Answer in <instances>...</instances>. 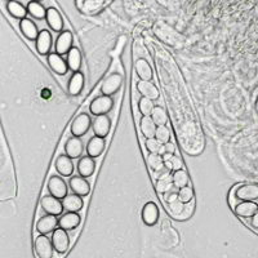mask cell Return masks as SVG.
I'll list each match as a JSON object with an SVG mask.
<instances>
[{"instance_id":"cell-11","label":"cell","mask_w":258,"mask_h":258,"mask_svg":"<svg viewBox=\"0 0 258 258\" xmlns=\"http://www.w3.org/2000/svg\"><path fill=\"white\" fill-rule=\"evenodd\" d=\"M53 38L48 30H42L35 40V48L40 56H49L52 49Z\"/></svg>"},{"instance_id":"cell-26","label":"cell","mask_w":258,"mask_h":258,"mask_svg":"<svg viewBox=\"0 0 258 258\" xmlns=\"http://www.w3.org/2000/svg\"><path fill=\"white\" fill-rule=\"evenodd\" d=\"M62 206H63V210H66V212H70V213L80 212L84 206L83 198L75 195V194H70V195H67L66 198L62 200Z\"/></svg>"},{"instance_id":"cell-38","label":"cell","mask_w":258,"mask_h":258,"mask_svg":"<svg viewBox=\"0 0 258 258\" xmlns=\"http://www.w3.org/2000/svg\"><path fill=\"white\" fill-rule=\"evenodd\" d=\"M172 186H173V182L169 181L168 178L161 177L160 180L156 181V190L161 194H165V192H171L172 191Z\"/></svg>"},{"instance_id":"cell-19","label":"cell","mask_w":258,"mask_h":258,"mask_svg":"<svg viewBox=\"0 0 258 258\" xmlns=\"http://www.w3.org/2000/svg\"><path fill=\"white\" fill-rule=\"evenodd\" d=\"M84 84H85V77H84V74L81 71L79 73H74L71 75L69 84H67V91L70 93V96L73 97H77L79 94L83 92Z\"/></svg>"},{"instance_id":"cell-4","label":"cell","mask_w":258,"mask_h":258,"mask_svg":"<svg viewBox=\"0 0 258 258\" xmlns=\"http://www.w3.org/2000/svg\"><path fill=\"white\" fill-rule=\"evenodd\" d=\"M47 188H48L49 195L54 196L56 199L61 200V202L69 195V194H67L66 181H65L63 178L58 177V176H52V177L49 178Z\"/></svg>"},{"instance_id":"cell-8","label":"cell","mask_w":258,"mask_h":258,"mask_svg":"<svg viewBox=\"0 0 258 258\" xmlns=\"http://www.w3.org/2000/svg\"><path fill=\"white\" fill-rule=\"evenodd\" d=\"M52 244L57 253H59V255L66 253L70 247V236L67 234V231L59 229V227L56 229L52 234Z\"/></svg>"},{"instance_id":"cell-41","label":"cell","mask_w":258,"mask_h":258,"mask_svg":"<svg viewBox=\"0 0 258 258\" xmlns=\"http://www.w3.org/2000/svg\"><path fill=\"white\" fill-rule=\"evenodd\" d=\"M183 203L180 202V199L175 200V202L169 203V209H171V212L173 213V214H180V213L183 210Z\"/></svg>"},{"instance_id":"cell-40","label":"cell","mask_w":258,"mask_h":258,"mask_svg":"<svg viewBox=\"0 0 258 258\" xmlns=\"http://www.w3.org/2000/svg\"><path fill=\"white\" fill-rule=\"evenodd\" d=\"M182 160L180 159L178 156H176V155H173V156L169 159L168 161H165V167L168 168V169H171V171H181L182 169Z\"/></svg>"},{"instance_id":"cell-27","label":"cell","mask_w":258,"mask_h":258,"mask_svg":"<svg viewBox=\"0 0 258 258\" xmlns=\"http://www.w3.org/2000/svg\"><path fill=\"white\" fill-rule=\"evenodd\" d=\"M66 62L67 66H69V70H71L73 73H79L81 69V63H83L80 49L77 47H73L70 52L67 53Z\"/></svg>"},{"instance_id":"cell-10","label":"cell","mask_w":258,"mask_h":258,"mask_svg":"<svg viewBox=\"0 0 258 258\" xmlns=\"http://www.w3.org/2000/svg\"><path fill=\"white\" fill-rule=\"evenodd\" d=\"M92 129H93L94 136L105 140L111 129V120L107 115L96 116L92 122Z\"/></svg>"},{"instance_id":"cell-24","label":"cell","mask_w":258,"mask_h":258,"mask_svg":"<svg viewBox=\"0 0 258 258\" xmlns=\"http://www.w3.org/2000/svg\"><path fill=\"white\" fill-rule=\"evenodd\" d=\"M137 91L140 92V94L142 97L149 98L151 101H155L159 98V89L156 88V85L151 81H143L140 80L137 83Z\"/></svg>"},{"instance_id":"cell-39","label":"cell","mask_w":258,"mask_h":258,"mask_svg":"<svg viewBox=\"0 0 258 258\" xmlns=\"http://www.w3.org/2000/svg\"><path fill=\"white\" fill-rule=\"evenodd\" d=\"M146 149L150 154H160L163 150V145L156 138H150L146 140Z\"/></svg>"},{"instance_id":"cell-31","label":"cell","mask_w":258,"mask_h":258,"mask_svg":"<svg viewBox=\"0 0 258 258\" xmlns=\"http://www.w3.org/2000/svg\"><path fill=\"white\" fill-rule=\"evenodd\" d=\"M7 11L8 13L11 14L13 18H17V20H24L27 16V9L25 7L24 4L20 3V1H8L7 3Z\"/></svg>"},{"instance_id":"cell-25","label":"cell","mask_w":258,"mask_h":258,"mask_svg":"<svg viewBox=\"0 0 258 258\" xmlns=\"http://www.w3.org/2000/svg\"><path fill=\"white\" fill-rule=\"evenodd\" d=\"M94 171H96V160L89 156L80 157V160L77 161V172L80 177L89 178L93 176Z\"/></svg>"},{"instance_id":"cell-32","label":"cell","mask_w":258,"mask_h":258,"mask_svg":"<svg viewBox=\"0 0 258 258\" xmlns=\"http://www.w3.org/2000/svg\"><path fill=\"white\" fill-rule=\"evenodd\" d=\"M172 182H173V186L180 188L187 187L188 182H190V177H188L187 172L181 169V171L173 172V176H172Z\"/></svg>"},{"instance_id":"cell-18","label":"cell","mask_w":258,"mask_h":258,"mask_svg":"<svg viewBox=\"0 0 258 258\" xmlns=\"http://www.w3.org/2000/svg\"><path fill=\"white\" fill-rule=\"evenodd\" d=\"M84 151L83 141L80 138H75L70 137L65 143V155L70 157V159H77L81 156Z\"/></svg>"},{"instance_id":"cell-12","label":"cell","mask_w":258,"mask_h":258,"mask_svg":"<svg viewBox=\"0 0 258 258\" xmlns=\"http://www.w3.org/2000/svg\"><path fill=\"white\" fill-rule=\"evenodd\" d=\"M69 186H70L73 194L80 196V198L89 195V192H91L89 182L80 176H73L69 181Z\"/></svg>"},{"instance_id":"cell-36","label":"cell","mask_w":258,"mask_h":258,"mask_svg":"<svg viewBox=\"0 0 258 258\" xmlns=\"http://www.w3.org/2000/svg\"><path fill=\"white\" fill-rule=\"evenodd\" d=\"M155 138H156L161 145L171 142V130L167 126L157 127L156 132H155Z\"/></svg>"},{"instance_id":"cell-16","label":"cell","mask_w":258,"mask_h":258,"mask_svg":"<svg viewBox=\"0 0 258 258\" xmlns=\"http://www.w3.org/2000/svg\"><path fill=\"white\" fill-rule=\"evenodd\" d=\"M80 221L81 218L79 213L66 212L58 220V227L65 231H73L80 225Z\"/></svg>"},{"instance_id":"cell-7","label":"cell","mask_w":258,"mask_h":258,"mask_svg":"<svg viewBox=\"0 0 258 258\" xmlns=\"http://www.w3.org/2000/svg\"><path fill=\"white\" fill-rule=\"evenodd\" d=\"M35 253L38 258H53L54 248H53L52 240H49L46 235H39L34 243Z\"/></svg>"},{"instance_id":"cell-44","label":"cell","mask_w":258,"mask_h":258,"mask_svg":"<svg viewBox=\"0 0 258 258\" xmlns=\"http://www.w3.org/2000/svg\"><path fill=\"white\" fill-rule=\"evenodd\" d=\"M249 223H251L252 227H255V229H257L258 230V210H257V213H256L255 216L252 217L251 220H249Z\"/></svg>"},{"instance_id":"cell-9","label":"cell","mask_w":258,"mask_h":258,"mask_svg":"<svg viewBox=\"0 0 258 258\" xmlns=\"http://www.w3.org/2000/svg\"><path fill=\"white\" fill-rule=\"evenodd\" d=\"M40 206H42V209L44 210L47 214H49V216L58 217L61 216L63 212L62 202L56 199V198L52 195L43 196L42 202H40Z\"/></svg>"},{"instance_id":"cell-13","label":"cell","mask_w":258,"mask_h":258,"mask_svg":"<svg viewBox=\"0 0 258 258\" xmlns=\"http://www.w3.org/2000/svg\"><path fill=\"white\" fill-rule=\"evenodd\" d=\"M46 21L47 25L49 27L52 28L54 32H61L63 31V27H65V22H63L62 14L59 13L54 7H49L47 9V16H46Z\"/></svg>"},{"instance_id":"cell-29","label":"cell","mask_w":258,"mask_h":258,"mask_svg":"<svg viewBox=\"0 0 258 258\" xmlns=\"http://www.w3.org/2000/svg\"><path fill=\"white\" fill-rule=\"evenodd\" d=\"M157 127L155 126V123L153 122V119L150 116H142L140 120V129L141 133L146 140L150 138H155V132H156Z\"/></svg>"},{"instance_id":"cell-28","label":"cell","mask_w":258,"mask_h":258,"mask_svg":"<svg viewBox=\"0 0 258 258\" xmlns=\"http://www.w3.org/2000/svg\"><path fill=\"white\" fill-rule=\"evenodd\" d=\"M136 73L137 77H140V80L151 81L153 79V69H151L150 63L147 62L145 58H138L136 61Z\"/></svg>"},{"instance_id":"cell-43","label":"cell","mask_w":258,"mask_h":258,"mask_svg":"<svg viewBox=\"0 0 258 258\" xmlns=\"http://www.w3.org/2000/svg\"><path fill=\"white\" fill-rule=\"evenodd\" d=\"M177 199H178V192H175V191L168 192L167 196H165V200H167L168 204L172 202H175V200H177Z\"/></svg>"},{"instance_id":"cell-14","label":"cell","mask_w":258,"mask_h":258,"mask_svg":"<svg viewBox=\"0 0 258 258\" xmlns=\"http://www.w3.org/2000/svg\"><path fill=\"white\" fill-rule=\"evenodd\" d=\"M58 220L57 217L54 216H49V214H46L43 216L42 218H39V221L36 222V231H38L40 235H48L51 232H54L56 229H58Z\"/></svg>"},{"instance_id":"cell-30","label":"cell","mask_w":258,"mask_h":258,"mask_svg":"<svg viewBox=\"0 0 258 258\" xmlns=\"http://www.w3.org/2000/svg\"><path fill=\"white\" fill-rule=\"evenodd\" d=\"M26 9H27V13L32 18H35V20H46L47 8L40 1H35V0L34 1H28Z\"/></svg>"},{"instance_id":"cell-35","label":"cell","mask_w":258,"mask_h":258,"mask_svg":"<svg viewBox=\"0 0 258 258\" xmlns=\"http://www.w3.org/2000/svg\"><path fill=\"white\" fill-rule=\"evenodd\" d=\"M147 164L149 167L153 169V171H161L163 167L165 165L164 160H163V156H161L160 154H150L149 156H147Z\"/></svg>"},{"instance_id":"cell-37","label":"cell","mask_w":258,"mask_h":258,"mask_svg":"<svg viewBox=\"0 0 258 258\" xmlns=\"http://www.w3.org/2000/svg\"><path fill=\"white\" fill-rule=\"evenodd\" d=\"M178 199H180V202L183 203V204H187V203H190L194 199V190H192L190 186L180 188V191H178Z\"/></svg>"},{"instance_id":"cell-42","label":"cell","mask_w":258,"mask_h":258,"mask_svg":"<svg viewBox=\"0 0 258 258\" xmlns=\"http://www.w3.org/2000/svg\"><path fill=\"white\" fill-rule=\"evenodd\" d=\"M163 154H168V155H175L176 154L175 145H173L172 142H168V143H165V145H163V150H161L160 155H163Z\"/></svg>"},{"instance_id":"cell-17","label":"cell","mask_w":258,"mask_h":258,"mask_svg":"<svg viewBox=\"0 0 258 258\" xmlns=\"http://www.w3.org/2000/svg\"><path fill=\"white\" fill-rule=\"evenodd\" d=\"M47 62H48L49 67L52 69L57 75H66L67 71H69V66H67V62L65 61V58L61 56H58L57 53H51L49 56H47Z\"/></svg>"},{"instance_id":"cell-34","label":"cell","mask_w":258,"mask_h":258,"mask_svg":"<svg viewBox=\"0 0 258 258\" xmlns=\"http://www.w3.org/2000/svg\"><path fill=\"white\" fill-rule=\"evenodd\" d=\"M155 105H154V101L149 100V98L141 97L140 101H138V111L142 116H151L153 114Z\"/></svg>"},{"instance_id":"cell-6","label":"cell","mask_w":258,"mask_h":258,"mask_svg":"<svg viewBox=\"0 0 258 258\" xmlns=\"http://www.w3.org/2000/svg\"><path fill=\"white\" fill-rule=\"evenodd\" d=\"M74 47V36L73 32L69 30H63L58 35L56 40V46H54V53H57L58 56H65L70 52Z\"/></svg>"},{"instance_id":"cell-20","label":"cell","mask_w":258,"mask_h":258,"mask_svg":"<svg viewBox=\"0 0 258 258\" xmlns=\"http://www.w3.org/2000/svg\"><path fill=\"white\" fill-rule=\"evenodd\" d=\"M56 171L58 172L59 175L63 176V177H73L74 173V163L73 159L67 156V155H59L56 160Z\"/></svg>"},{"instance_id":"cell-33","label":"cell","mask_w":258,"mask_h":258,"mask_svg":"<svg viewBox=\"0 0 258 258\" xmlns=\"http://www.w3.org/2000/svg\"><path fill=\"white\" fill-rule=\"evenodd\" d=\"M150 118L153 119V122L155 123V126L156 127L167 126L168 114L164 108L160 107V106H155V108H154V111H153V114H151Z\"/></svg>"},{"instance_id":"cell-21","label":"cell","mask_w":258,"mask_h":258,"mask_svg":"<svg viewBox=\"0 0 258 258\" xmlns=\"http://www.w3.org/2000/svg\"><path fill=\"white\" fill-rule=\"evenodd\" d=\"M258 210V204L256 202H240L234 208V212L237 217L249 218L255 216Z\"/></svg>"},{"instance_id":"cell-23","label":"cell","mask_w":258,"mask_h":258,"mask_svg":"<svg viewBox=\"0 0 258 258\" xmlns=\"http://www.w3.org/2000/svg\"><path fill=\"white\" fill-rule=\"evenodd\" d=\"M106 146V141L103 138H100V137H92L89 142L87 145V154L88 156L92 157V159H97L98 156H101L103 150H105Z\"/></svg>"},{"instance_id":"cell-1","label":"cell","mask_w":258,"mask_h":258,"mask_svg":"<svg viewBox=\"0 0 258 258\" xmlns=\"http://www.w3.org/2000/svg\"><path fill=\"white\" fill-rule=\"evenodd\" d=\"M112 107H114V100L111 97H107V96H97L94 98L93 101L91 102L89 105V111H91L92 115L96 116H102V115H107L108 112L111 111Z\"/></svg>"},{"instance_id":"cell-3","label":"cell","mask_w":258,"mask_h":258,"mask_svg":"<svg viewBox=\"0 0 258 258\" xmlns=\"http://www.w3.org/2000/svg\"><path fill=\"white\" fill-rule=\"evenodd\" d=\"M234 195L239 203L240 202H256L258 200V185L255 183H245L232 188Z\"/></svg>"},{"instance_id":"cell-22","label":"cell","mask_w":258,"mask_h":258,"mask_svg":"<svg viewBox=\"0 0 258 258\" xmlns=\"http://www.w3.org/2000/svg\"><path fill=\"white\" fill-rule=\"evenodd\" d=\"M20 30H21L22 35L27 39V40H31V42L36 40L39 32H40L38 30V26H36L35 22L27 17L20 21Z\"/></svg>"},{"instance_id":"cell-5","label":"cell","mask_w":258,"mask_h":258,"mask_svg":"<svg viewBox=\"0 0 258 258\" xmlns=\"http://www.w3.org/2000/svg\"><path fill=\"white\" fill-rule=\"evenodd\" d=\"M123 84V77L118 73L110 74L105 80L101 84V93L102 96H107L111 97L115 93H118L119 89L122 88Z\"/></svg>"},{"instance_id":"cell-2","label":"cell","mask_w":258,"mask_h":258,"mask_svg":"<svg viewBox=\"0 0 258 258\" xmlns=\"http://www.w3.org/2000/svg\"><path fill=\"white\" fill-rule=\"evenodd\" d=\"M92 127V119L91 116L85 114V112H81L77 118L74 119L73 123H71L70 130L73 137L75 138H80V137L85 136L88 133V130L91 129Z\"/></svg>"},{"instance_id":"cell-15","label":"cell","mask_w":258,"mask_h":258,"mask_svg":"<svg viewBox=\"0 0 258 258\" xmlns=\"http://www.w3.org/2000/svg\"><path fill=\"white\" fill-rule=\"evenodd\" d=\"M159 220V208L154 202H147L142 208V221L146 226L156 225Z\"/></svg>"}]
</instances>
